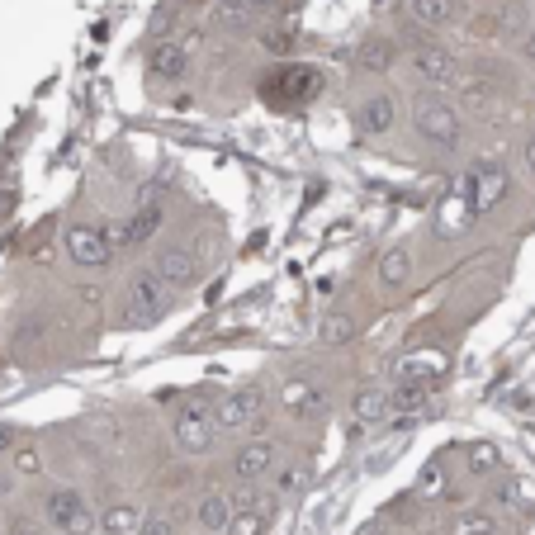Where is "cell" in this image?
I'll list each match as a JSON object with an SVG mask.
<instances>
[{
  "instance_id": "cell-24",
  "label": "cell",
  "mask_w": 535,
  "mask_h": 535,
  "mask_svg": "<svg viewBox=\"0 0 535 535\" xmlns=\"http://www.w3.org/2000/svg\"><path fill=\"white\" fill-rule=\"evenodd\" d=\"M95 526H100V535H138V526H143V521H138V512H133L128 502H109Z\"/></svg>"
},
{
  "instance_id": "cell-25",
  "label": "cell",
  "mask_w": 535,
  "mask_h": 535,
  "mask_svg": "<svg viewBox=\"0 0 535 535\" xmlns=\"http://www.w3.org/2000/svg\"><path fill=\"white\" fill-rule=\"evenodd\" d=\"M450 535H498V517L488 507H469L450 521Z\"/></svg>"
},
{
  "instance_id": "cell-10",
  "label": "cell",
  "mask_w": 535,
  "mask_h": 535,
  "mask_svg": "<svg viewBox=\"0 0 535 535\" xmlns=\"http://www.w3.org/2000/svg\"><path fill=\"white\" fill-rule=\"evenodd\" d=\"M214 436H218V427H214V417H204V408H185L171 422V441H176V450L180 455H204V450L214 446Z\"/></svg>"
},
{
  "instance_id": "cell-8",
  "label": "cell",
  "mask_w": 535,
  "mask_h": 535,
  "mask_svg": "<svg viewBox=\"0 0 535 535\" xmlns=\"http://www.w3.org/2000/svg\"><path fill=\"white\" fill-rule=\"evenodd\" d=\"M275 469H280V441H270V436H251V441H242L228 460V474L237 483H266Z\"/></svg>"
},
{
  "instance_id": "cell-1",
  "label": "cell",
  "mask_w": 535,
  "mask_h": 535,
  "mask_svg": "<svg viewBox=\"0 0 535 535\" xmlns=\"http://www.w3.org/2000/svg\"><path fill=\"white\" fill-rule=\"evenodd\" d=\"M408 119L417 128V138H427L431 147L441 152H455L464 143V109L450 100V95H436V90H417L408 105Z\"/></svg>"
},
{
  "instance_id": "cell-32",
  "label": "cell",
  "mask_w": 535,
  "mask_h": 535,
  "mask_svg": "<svg viewBox=\"0 0 535 535\" xmlns=\"http://www.w3.org/2000/svg\"><path fill=\"white\" fill-rule=\"evenodd\" d=\"M521 166H526V176H535V128L526 133V143H521Z\"/></svg>"
},
{
  "instance_id": "cell-30",
  "label": "cell",
  "mask_w": 535,
  "mask_h": 535,
  "mask_svg": "<svg viewBox=\"0 0 535 535\" xmlns=\"http://www.w3.org/2000/svg\"><path fill=\"white\" fill-rule=\"evenodd\" d=\"M10 469L24 474V479H38V474H43V455H38V446H19L15 455H10Z\"/></svg>"
},
{
  "instance_id": "cell-18",
  "label": "cell",
  "mask_w": 535,
  "mask_h": 535,
  "mask_svg": "<svg viewBox=\"0 0 535 535\" xmlns=\"http://www.w3.org/2000/svg\"><path fill=\"white\" fill-rule=\"evenodd\" d=\"M356 417L365 427H379L384 417H393V389H379V384H365L356 393Z\"/></svg>"
},
{
  "instance_id": "cell-4",
  "label": "cell",
  "mask_w": 535,
  "mask_h": 535,
  "mask_svg": "<svg viewBox=\"0 0 535 535\" xmlns=\"http://www.w3.org/2000/svg\"><path fill=\"white\" fill-rule=\"evenodd\" d=\"M166 308H171V289L161 285L152 270H143V275H133V285H128L119 322H124V327H152Z\"/></svg>"
},
{
  "instance_id": "cell-15",
  "label": "cell",
  "mask_w": 535,
  "mask_h": 535,
  "mask_svg": "<svg viewBox=\"0 0 535 535\" xmlns=\"http://www.w3.org/2000/svg\"><path fill=\"white\" fill-rule=\"evenodd\" d=\"M232 517H237V498H232V493H223V488H209V493L199 498V507H195V521L209 535H228Z\"/></svg>"
},
{
  "instance_id": "cell-23",
  "label": "cell",
  "mask_w": 535,
  "mask_h": 535,
  "mask_svg": "<svg viewBox=\"0 0 535 535\" xmlns=\"http://www.w3.org/2000/svg\"><path fill=\"white\" fill-rule=\"evenodd\" d=\"M408 10L427 29H450L455 24V0H408Z\"/></svg>"
},
{
  "instance_id": "cell-29",
  "label": "cell",
  "mask_w": 535,
  "mask_h": 535,
  "mask_svg": "<svg viewBox=\"0 0 535 535\" xmlns=\"http://www.w3.org/2000/svg\"><path fill=\"white\" fill-rule=\"evenodd\" d=\"M356 318H351V313H327V318H322V341H356Z\"/></svg>"
},
{
  "instance_id": "cell-27",
  "label": "cell",
  "mask_w": 535,
  "mask_h": 535,
  "mask_svg": "<svg viewBox=\"0 0 535 535\" xmlns=\"http://www.w3.org/2000/svg\"><path fill=\"white\" fill-rule=\"evenodd\" d=\"M427 403V379H398V389H393V412L403 417V412H417Z\"/></svg>"
},
{
  "instance_id": "cell-7",
  "label": "cell",
  "mask_w": 535,
  "mask_h": 535,
  "mask_svg": "<svg viewBox=\"0 0 535 535\" xmlns=\"http://www.w3.org/2000/svg\"><path fill=\"white\" fill-rule=\"evenodd\" d=\"M62 251H67V261H72L76 270H90V275L109 270V261H114L109 237L100 228H90V223H72V228H62Z\"/></svg>"
},
{
  "instance_id": "cell-6",
  "label": "cell",
  "mask_w": 535,
  "mask_h": 535,
  "mask_svg": "<svg viewBox=\"0 0 535 535\" xmlns=\"http://www.w3.org/2000/svg\"><path fill=\"white\" fill-rule=\"evenodd\" d=\"M408 72H412V81H417V86L436 90V95H446V90L460 86V62H455V53H450V48H436V43L412 48Z\"/></svg>"
},
{
  "instance_id": "cell-16",
  "label": "cell",
  "mask_w": 535,
  "mask_h": 535,
  "mask_svg": "<svg viewBox=\"0 0 535 535\" xmlns=\"http://www.w3.org/2000/svg\"><path fill=\"white\" fill-rule=\"evenodd\" d=\"M152 232H161V209H157V204H152V209H138L128 223H119V228L109 232V247H114V251L138 247V242H147Z\"/></svg>"
},
{
  "instance_id": "cell-33",
  "label": "cell",
  "mask_w": 535,
  "mask_h": 535,
  "mask_svg": "<svg viewBox=\"0 0 535 535\" xmlns=\"http://www.w3.org/2000/svg\"><path fill=\"white\" fill-rule=\"evenodd\" d=\"M138 535H176V526H171V521H143V526H138Z\"/></svg>"
},
{
  "instance_id": "cell-2",
  "label": "cell",
  "mask_w": 535,
  "mask_h": 535,
  "mask_svg": "<svg viewBox=\"0 0 535 535\" xmlns=\"http://www.w3.org/2000/svg\"><path fill=\"white\" fill-rule=\"evenodd\" d=\"M318 95H322V72L304 67V62H285V67L266 72V81H261V100L270 109H280V114H299Z\"/></svg>"
},
{
  "instance_id": "cell-17",
  "label": "cell",
  "mask_w": 535,
  "mask_h": 535,
  "mask_svg": "<svg viewBox=\"0 0 535 535\" xmlns=\"http://www.w3.org/2000/svg\"><path fill=\"white\" fill-rule=\"evenodd\" d=\"M375 275H379V285L384 289H403L408 285V275H412V247H389L384 256H379V266H375Z\"/></svg>"
},
{
  "instance_id": "cell-14",
  "label": "cell",
  "mask_w": 535,
  "mask_h": 535,
  "mask_svg": "<svg viewBox=\"0 0 535 535\" xmlns=\"http://www.w3.org/2000/svg\"><path fill=\"white\" fill-rule=\"evenodd\" d=\"M356 124H360V133L365 138H389L393 128H398V100L393 95H365L356 105Z\"/></svg>"
},
{
  "instance_id": "cell-9",
  "label": "cell",
  "mask_w": 535,
  "mask_h": 535,
  "mask_svg": "<svg viewBox=\"0 0 535 535\" xmlns=\"http://www.w3.org/2000/svg\"><path fill=\"white\" fill-rule=\"evenodd\" d=\"M464 195L474 199V214H493L502 199L512 195V176H507V166L502 161H483V166H474V176L464 180Z\"/></svg>"
},
{
  "instance_id": "cell-31",
  "label": "cell",
  "mask_w": 535,
  "mask_h": 535,
  "mask_svg": "<svg viewBox=\"0 0 535 535\" xmlns=\"http://www.w3.org/2000/svg\"><path fill=\"white\" fill-rule=\"evenodd\" d=\"M15 450H19V431L10 422H0V460H10Z\"/></svg>"
},
{
  "instance_id": "cell-26",
  "label": "cell",
  "mask_w": 535,
  "mask_h": 535,
  "mask_svg": "<svg viewBox=\"0 0 535 535\" xmlns=\"http://www.w3.org/2000/svg\"><path fill=\"white\" fill-rule=\"evenodd\" d=\"M285 408L289 412H318L322 408V393L308 384V379H289L285 384Z\"/></svg>"
},
{
  "instance_id": "cell-28",
  "label": "cell",
  "mask_w": 535,
  "mask_h": 535,
  "mask_svg": "<svg viewBox=\"0 0 535 535\" xmlns=\"http://www.w3.org/2000/svg\"><path fill=\"white\" fill-rule=\"evenodd\" d=\"M270 526V507H237L228 535H266Z\"/></svg>"
},
{
  "instance_id": "cell-34",
  "label": "cell",
  "mask_w": 535,
  "mask_h": 535,
  "mask_svg": "<svg viewBox=\"0 0 535 535\" xmlns=\"http://www.w3.org/2000/svg\"><path fill=\"white\" fill-rule=\"evenodd\" d=\"M521 57H526V62H531V67H535V29H531V34H526V43H521Z\"/></svg>"
},
{
  "instance_id": "cell-3",
  "label": "cell",
  "mask_w": 535,
  "mask_h": 535,
  "mask_svg": "<svg viewBox=\"0 0 535 535\" xmlns=\"http://www.w3.org/2000/svg\"><path fill=\"white\" fill-rule=\"evenodd\" d=\"M261 417H266V393L256 389V384H242V389H232L214 408V427L223 436H251V431L261 427Z\"/></svg>"
},
{
  "instance_id": "cell-13",
  "label": "cell",
  "mask_w": 535,
  "mask_h": 535,
  "mask_svg": "<svg viewBox=\"0 0 535 535\" xmlns=\"http://www.w3.org/2000/svg\"><path fill=\"white\" fill-rule=\"evenodd\" d=\"M147 76L152 81H185L190 76V48L185 43H176V38H161V43H152V53H147Z\"/></svg>"
},
{
  "instance_id": "cell-12",
  "label": "cell",
  "mask_w": 535,
  "mask_h": 535,
  "mask_svg": "<svg viewBox=\"0 0 535 535\" xmlns=\"http://www.w3.org/2000/svg\"><path fill=\"white\" fill-rule=\"evenodd\" d=\"M152 275H157L166 289H190L199 280V261L190 247H166L157 251V261H152Z\"/></svg>"
},
{
  "instance_id": "cell-21",
  "label": "cell",
  "mask_w": 535,
  "mask_h": 535,
  "mask_svg": "<svg viewBox=\"0 0 535 535\" xmlns=\"http://www.w3.org/2000/svg\"><path fill=\"white\" fill-rule=\"evenodd\" d=\"M464 469L474 479H493V474H502V450L493 441H474V446L464 450Z\"/></svg>"
},
{
  "instance_id": "cell-5",
  "label": "cell",
  "mask_w": 535,
  "mask_h": 535,
  "mask_svg": "<svg viewBox=\"0 0 535 535\" xmlns=\"http://www.w3.org/2000/svg\"><path fill=\"white\" fill-rule=\"evenodd\" d=\"M43 517H48V526L62 535H86L90 526H95V517H90V502L81 488H72V483H57V488H48L43 493Z\"/></svg>"
},
{
  "instance_id": "cell-20",
  "label": "cell",
  "mask_w": 535,
  "mask_h": 535,
  "mask_svg": "<svg viewBox=\"0 0 535 535\" xmlns=\"http://www.w3.org/2000/svg\"><path fill=\"white\" fill-rule=\"evenodd\" d=\"M412 493L422 502H441L450 498V474H446V460H427L417 469V483H412Z\"/></svg>"
},
{
  "instance_id": "cell-22",
  "label": "cell",
  "mask_w": 535,
  "mask_h": 535,
  "mask_svg": "<svg viewBox=\"0 0 535 535\" xmlns=\"http://www.w3.org/2000/svg\"><path fill=\"white\" fill-rule=\"evenodd\" d=\"M455 105L464 114H479V109L493 105V86L483 81V76H460V86H455Z\"/></svg>"
},
{
  "instance_id": "cell-19",
  "label": "cell",
  "mask_w": 535,
  "mask_h": 535,
  "mask_svg": "<svg viewBox=\"0 0 535 535\" xmlns=\"http://www.w3.org/2000/svg\"><path fill=\"white\" fill-rule=\"evenodd\" d=\"M356 67L365 76H384L393 67V38H360V48H356Z\"/></svg>"
},
{
  "instance_id": "cell-11",
  "label": "cell",
  "mask_w": 535,
  "mask_h": 535,
  "mask_svg": "<svg viewBox=\"0 0 535 535\" xmlns=\"http://www.w3.org/2000/svg\"><path fill=\"white\" fill-rule=\"evenodd\" d=\"M474 223H479V214H474V199L464 195V190H455V195L441 199V204H436V218H431V228H436V237H441V242L464 237Z\"/></svg>"
}]
</instances>
